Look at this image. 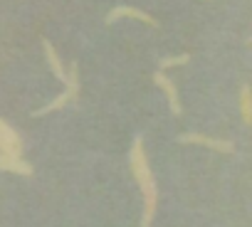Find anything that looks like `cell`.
<instances>
[{"mask_svg": "<svg viewBox=\"0 0 252 227\" xmlns=\"http://www.w3.org/2000/svg\"><path fill=\"white\" fill-rule=\"evenodd\" d=\"M129 163H131V175L139 183L141 193H144V217H141V227H151L154 215H156V205H158V188H156V178L149 168V158L144 151V141L134 139L131 153H129Z\"/></svg>", "mask_w": 252, "mask_h": 227, "instance_id": "cell-1", "label": "cell"}, {"mask_svg": "<svg viewBox=\"0 0 252 227\" xmlns=\"http://www.w3.org/2000/svg\"><path fill=\"white\" fill-rule=\"evenodd\" d=\"M77 96H79V69H77V64H72V67H69V79H67V84H64V91H62L60 96H55L47 106L37 109L35 116H42V114H50V111H60V109H64L69 101H74Z\"/></svg>", "mask_w": 252, "mask_h": 227, "instance_id": "cell-2", "label": "cell"}, {"mask_svg": "<svg viewBox=\"0 0 252 227\" xmlns=\"http://www.w3.org/2000/svg\"><path fill=\"white\" fill-rule=\"evenodd\" d=\"M181 143H195V146H205V148H213V151H220V153H232L235 146L230 141H222V139H210V136H203V134H181L178 136Z\"/></svg>", "mask_w": 252, "mask_h": 227, "instance_id": "cell-3", "label": "cell"}, {"mask_svg": "<svg viewBox=\"0 0 252 227\" xmlns=\"http://www.w3.org/2000/svg\"><path fill=\"white\" fill-rule=\"evenodd\" d=\"M0 153H10V156H20L23 153L20 134L13 126H8L3 119H0Z\"/></svg>", "mask_w": 252, "mask_h": 227, "instance_id": "cell-4", "label": "cell"}, {"mask_svg": "<svg viewBox=\"0 0 252 227\" xmlns=\"http://www.w3.org/2000/svg\"><path fill=\"white\" fill-rule=\"evenodd\" d=\"M121 18H134V20H141V23H146V25H158L156 23V18H151L149 13H144V10H139V8H131V5H119V8H114L109 15H106V23L111 25V23H116V20H121Z\"/></svg>", "mask_w": 252, "mask_h": 227, "instance_id": "cell-5", "label": "cell"}, {"mask_svg": "<svg viewBox=\"0 0 252 227\" xmlns=\"http://www.w3.org/2000/svg\"><path fill=\"white\" fill-rule=\"evenodd\" d=\"M154 84L156 86H161L163 89V94H166V99H168V106H171V111L176 114H181V99H178V91H176V86H173V82L163 74V72H156L154 74Z\"/></svg>", "mask_w": 252, "mask_h": 227, "instance_id": "cell-6", "label": "cell"}, {"mask_svg": "<svg viewBox=\"0 0 252 227\" xmlns=\"http://www.w3.org/2000/svg\"><path fill=\"white\" fill-rule=\"evenodd\" d=\"M0 170H10V173H20V175H30L32 166L25 163L20 156H10V153H0Z\"/></svg>", "mask_w": 252, "mask_h": 227, "instance_id": "cell-7", "label": "cell"}, {"mask_svg": "<svg viewBox=\"0 0 252 227\" xmlns=\"http://www.w3.org/2000/svg\"><path fill=\"white\" fill-rule=\"evenodd\" d=\"M42 45H45V55H47V62H50V69L55 72V77L62 82V84H67V79H69V74L64 72V67H62V62H60V57H57V52H55V47L47 42V40H42Z\"/></svg>", "mask_w": 252, "mask_h": 227, "instance_id": "cell-8", "label": "cell"}, {"mask_svg": "<svg viewBox=\"0 0 252 227\" xmlns=\"http://www.w3.org/2000/svg\"><path fill=\"white\" fill-rule=\"evenodd\" d=\"M240 111H242V121L250 126L252 124V94H250L247 84H242V89H240Z\"/></svg>", "mask_w": 252, "mask_h": 227, "instance_id": "cell-9", "label": "cell"}, {"mask_svg": "<svg viewBox=\"0 0 252 227\" xmlns=\"http://www.w3.org/2000/svg\"><path fill=\"white\" fill-rule=\"evenodd\" d=\"M190 59V55H178V57H166L161 59V69H168V67H181Z\"/></svg>", "mask_w": 252, "mask_h": 227, "instance_id": "cell-10", "label": "cell"}]
</instances>
